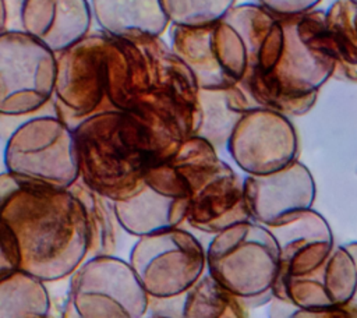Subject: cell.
I'll use <instances>...</instances> for the list:
<instances>
[{
  "label": "cell",
  "mask_w": 357,
  "mask_h": 318,
  "mask_svg": "<svg viewBox=\"0 0 357 318\" xmlns=\"http://www.w3.org/2000/svg\"><path fill=\"white\" fill-rule=\"evenodd\" d=\"M106 96L112 109L160 120L185 138L201 126L199 86L160 36H112L106 43Z\"/></svg>",
  "instance_id": "1"
},
{
  "label": "cell",
  "mask_w": 357,
  "mask_h": 318,
  "mask_svg": "<svg viewBox=\"0 0 357 318\" xmlns=\"http://www.w3.org/2000/svg\"><path fill=\"white\" fill-rule=\"evenodd\" d=\"M71 127L78 180L112 202L135 195L146 172L185 139L167 124L117 109L89 114Z\"/></svg>",
  "instance_id": "2"
},
{
  "label": "cell",
  "mask_w": 357,
  "mask_h": 318,
  "mask_svg": "<svg viewBox=\"0 0 357 318\" xmlns=\"http://www.w3.org/2000/svg\"><path fill=\"white\" fill-rule=\"evenodd\" d=\"M0 219L17 237L20 268L46 283L68 278L88 255L86 215L70 187L24 179L3 201Z\"/></svg>",
  "instance_id": "3"
},
{
  "label": "cell",
  "mask_w": 357,
  "mask_h": 318,
  "mask_svg": "<svg viewBox=\"0 0 357 318\" xmlns=\"http://www.w3.org/2000/svg\"><path fill=\"white\" fill-rule=\"evenodd\" d=\"M324 15L321 8L279 15L283 45L278 61L266 75L240 86L254 106L301 116L315 105L321 86L335 70L325 46Z\"/></svg>",
  "instance_id": "4"
},
{
  "label": "cell",
  "mask_w": 357,
  "mask_h": 318,
  "mask_svg": "<svg viewBox=\"0 0 357 318\" xmlns=\"http://www.w3.org/2000/svg\"><path fill=\"white\" fill-rule=\"evenodd\" d=\"M167 159L188 187L184 222L192 229L216 234L238 222L251 220L244 202L243 180L218 156L208 139L191 135Z\"/></svg>",
  "instance_id": "5"
},
{
  "label": "cell",
  "mask_w": 357,
  "mask_h": 318,
  "mask_svg": "<svg viewBox=\"0 0 357 318\" xmlns=\"http://www.w3.org/2000/svg\"><path fill=\"white\" fill-rule=\"evenodd\" d=\"M206 271L238 296L248 308L269 303L279 269V248L271 230L254 220L238 222L213 234Z\"/></svg>",
  "instance_id": "6"
},
{
  "label": "cell",
  "mask_w": 357,
  "mask_h": 318,
  "mask_svg": "<svg viewBox=\"0 0 357 318\" xmlns=\"http://www.w3.org/2000/svg\"><path fill=\"white\" fill-rule=\"evenodd\" d=\"M4 170L68 188L78 180L73 127L56 110L53 99L21 123L4 142Z\"/></svg>",
  "instance_id": "7"
},
{
  "label": "cell",
  "mask_w": 357,
  "mask_h": 318,
  "mask_svg": "<svg viewBox=\"0 0 357 318\" xmlns=\"http://www.w3.org/2000/svg\"><path fill=\"white\" fill-rule=\"evenodd\" d=\"M68 304L79 318H141L148 294L128 261L89 255L68 276Z\"/></svg>",
  "instance_id": "8"
},
{
  "label": "cell",
  "mask_w": 357,
  "mask_h": 318,
  "mask_svg": "<svg viewBox=\"0 0 357 318\" xmlns=\"http://www.w3.org/2000/svg\"><path fill=\"white\" fill-rule=\"evenodd\" d=\"M137 238L128 262L148 297L181 294L206 268L204 247L194 234L178 226Z\"/></svg>",
  "instance_id": "9"
},
{
  "label": "cell",
  "mask_w": 357,
  "mask_h": 318,
  "mask_svg": "<svg viewBox=\"0 0 357 318\" xmlns=\"http://www.w3.org/2000/svg\"><path fill=\"white\" fill-rule=\"evenodd\" d=\"M56 54L25 32L0 33V114H26L53 98Z\"/></svg>",
  "instance_id": "10"
},
{
  "label": "cell",
  "mask_w": 357,
  "mask_h": 318,
  "mask_svg": "<svg viewBox=\"0 0 357 318\" xmlns=\"http://www.w3.org/2000/svg\"><path fill=\"white\" fill-rule=\"evenodd\" d=\"M169 32L170 47L190 67L199 88L240 84L247 67L245 46L225 18L194 26L170 24Z\"/></svg>",
  "instance_id": "11"
},
{
  "label": "cell",
  "mask_w": 357,
  "mask_h": 318,
  "mask_svg": "<svg viewBox=\"0 0 357 318\" xmlns=\"http://www.w3.org/2000/svg\"><path fill=\"white\" fill-rule=\"evenodd\" d=\"M105 32L88 33L56 53L53 102L57 114L73 126L82 117L112 109L106 96Z\"/></svg>",
  "instance_id": "12"
},
{
  "label": "cell",
  "mask_w": 357,
  "mask_h": 318,
  "mask_svg": "<svg viewBox=\"0 0 357 318\" xmlns=\"http://www.w3.org/2000/svg\"><path fill=\"white\" fill-rule=\"evenodd\" d=\"M226 146L243 172L268 174L297 159L298 142L289 116L254 106L236 121Z\"/></svg>",
  "instance_id": "13"
},
{
  "label": "cell",
  "mask_w": 357,
  "mask_h": 318,
  "mask_svg": "<svg viewBox=\"0 0 357 318\" xmlns=\"http://www.w3.org/2000/svg\"><path fill=\"white\" fill-rule=\"evenodd\" d=\"M188 199L185 181L165 159L146 172L144 187L135 195L112 204L117 225L141 237L180 226L185 220Z\"/></svg>",
  "instance_id": "14"
},
{
  "label": "cell",
  "mask_w": 357,
  "mask_h": 318,
  "mask_svg": "<svg viewBox=\"0 0 357 318\" xmlns=\"http://www.w3.org/2000/svg\"><path fill=\"white\" fill-rule=\"evenodd\" d=\"M279 248V269L272 293L289 283L324 282V271L333 247L325 218L314 209L300 211L268 227Z\"/></svg>",
  "instance_id": "15"
},
{
  "label": "cell",
  "mask_w": 357,
  "mask_h": 318,
  "mask_svg": "<svg viewBox=\"0 0 357 318\" xmlns=\"http://www.w3.org/2000/svg\"><path fill=\"white\" fill-rule=\"evenodd\" d=\"M243 192L250 219L269 227L310 209L317 190L311 172L294 159L276 172L248 174L243 180Z\"/></svg>",
  "instance_id": "16"
},
{
  "label": "cell",
  "mask_w": 357,
  "mask_h": 318,
  "mask_svg": "<svg viewBox=\"0 0 357 318\" xmlns=\"http://www.w3.org/2000/svg\"><path fill=\"white\" fill-rule=\"evenodd\" d=\"M92 22L88 0H24L20 10V32L54 54L86 36Z\"/></svg>",
  "instance_id": "17"
},
{
  "label": "cell",
  "mask_w": 357,
  "mask_h": 318,
  "mask_svg": "<svg viewBox=\"0 0 357 318\" xmlns=\"http://www.w3.org/2000/svg\"><path fill=\"white\" fill-rule=\"evenodd\" d=\"M245 303L213 279L209 273L201 276L184 293L148 298V317L185 318H244L248 315Z\"/></svg>",
  "instance_id": "18"
},
{
  "label": "cell",
  "mask_w": 357,
  "mask_h": 318,
  "mask_svg": "<svg viewBox=\"0 0 357 318\" xmlns=\"http://www.w3.org/2000/svg\"><path fill=\"white\" fill-rule=\"evenodd\" d=\"M93 21L112 36H160L170 25L160 0H88Z\"/></svg>",
  "instance_id": "19"
},
{
  "label": "cell",
  "mask_w": 357,
  "mask_h": 318,
  "mask_svg": "<svg viewBox=\"0 0 357 318\" xmlns=\"http://www.w3.org/2000/svg\"><path fill=\"white\" fill-rule=\"evenodd\" d=\"M357 4L335 0L324 15L325 46L335 63L337 80L357 84Z\"/></svg>",
  "instance_id": "20"
},
{
  "label": "cell",
  "mask_w": 357,
  "mask_h": 318,
  "mask_svg": "<svg viewBox=\"0 0 357 318\" xmlns=\"http://www.w3.org/2000/svg\"><path fill=\"white\" fill-rule=\"evenodd\" d=\"M201 126L195 135L208 139L216 149L226 145L231 128L254 103L238 86L204 89L199 88Z\"/></svg>",
  "instance_id": "21"
},
{
  "label": "cell",
  "mask_w": 357,
  "mask_h": 318,
  "mask_svg": "<svg viewBox=\"0 0 357 318\" xmlns=\"http://www.w3.org/2000/svg\"><path fill=\"white\" fill-rule=\"evenodd\" d=\"M50 311L45 280L21 268L0 280V318H45Z\"/></svg>",
  "instance_id": "22"
},
{
  "label": "cell",
  "mask_w": 357,
  "mask_h": 318,
  "mask_svg": "<svg viewBox=\"0 0 357 318\" xmlns=\"http://www.w3.org/2000/svg\"><path fill=\"white\" fill-rule=\"evenodd\" d=\"M70 188L79 198L86 215L89 232V247L86 257L114 254L117 243V220L113 212L112 201L89 190L79 180L71 184Z\"/></svg>",
  "instance_id": "23"
},
{
  "label": "cell",
  "mask_w": 357,
  "mask_h": 318,
  "mask_svg": "<svg viewBox=\"0 0 357 318\" xmlns=\"http://www.w3.org/2000/svg\"><path fill=\"white\" fill-rule=\"evenodd\" d=\"M357 266L346 245L332 250L324 271V286L331 304L347 305L354 294Z\"/></svg>",
  "instance_id": "24"
},
{
  "label": "cell",
  "mask_w": 357,
  "mask_h": 318,
  "mask_svg": "<svg viewBox=\"0 0 357 318\" xmlns=\"http://www.w3.org/2000/svg\"><path fill=\"white\" fill-rule=\"evenodd\" d=\"M170 24L204 25L218 21L236 4V0H160Z\"/></svg>",
  "instance_id": "25"
},
{
  "label": "cell",
  "mask_w": 357,
  "mask_h": 318,
  "mask_svg": "<svg viewBox=\"0 0 357 318\" xmlns=\"http://www.w3.org/2000/svg\"><path fill=\"white\" fill-rule=\"evenodd\" d=\"M21 266V254L17 237L11 227L0 219V280Z\"/></svg>",
  "instance_id": "26"
},
{
  "label": "cell",
  "mask_w": 357,
  "mask_h": 318,
  "mask_svg": "<svg viewBox=\"0 0 357 318\" xmlns=\"http://www.w3.org/2000/svg\"><path fill=\"white\" fill-rule=\"evenodd\" d=\"M322 0H258V4L276 15H296L317 8Z\"/></svg>",
  "instance_id": "27"
},
{
  "label": "cell",
  "mask_w": 357,
  "mask_h": 318,
  "mask_svg": "<svg viewBox=\"0 0 357 318\" xmlns=\"http://www.w3.org/2000/svg\"><path fill=\"white\" fill-rule=\"evenodd\" d=\"M24 0H3L6 13V31L20 32V10Z\"/></svg>",
  "instance_id": "28"
},
{
  "label": "cell",
  "mask_w": 357,
  "mask_h": 318,
  "mask_svg": "<svg viewBox=\"0 0 357 318\" xmlns=\"http://www.w3.org/2000/svg\"><path fill=\"white\" fill-rule=\"evenodd\" d=\"M25 177L17 176L14 173H10L7 170L0 173V206L3 204V201L8 197V194L15 190L24 180Z\"/></svg>",
  "instance_id": "29"
},
{
  "label": "cell",
  "mask_w": 357,
  "mask_h": 318,
  "mask_svg": "<svg viewBox=\"0 0 357 318\" xmlns=\"http://www.w3.org/2000/svg\"><path fill=\"white\" fill-rule=\"evenodd\" d=\"M344 245H346V248L351 252V255H353V258H354V261H356V266H357V241H354V243H349V244H344ZM347 307H350V308H353V310H356V311H357V283H356L354 294H353V297H351L350 303L347 304Z\"/></svg>",
  "instance_id": "30"
},
{
  "label": "cell",
  "mask_w": 357,
  "mask_h": 318,
  "mask_svg": "<svg viewBox=\"0 0 357 318\" xmlns=\"http://www.w3.org/2000/svg\"><path fill=\"white\" fill-rule=\"evenodd\" d=\"M4 31H6V13H4L3 0H0V33Z\"/></svg>",
  "instance_id": "31"
},
{
  "label": "cell",
  "mask_w": 357,
  "mask_h": 318,
  "mask_svg": "<svg viewBox=\"0 0 357 318\" xmlns=\"http://www.w3.org/2000/svg\"><path fill=\"white\" fill-rule=\"evenodd\" d=\"M350 1H353L354 4H357V0H350Z\"/></svg>",
  "instance_id": "32"
},
{
  "label": "cell",
  "mask_w": 357,
  "mask_h": 318,
  "mask_svg": "<svg viewBox=\"0 0 357 318\" xmlns=\"http://www.w3.org/2000/svg\"><path fill=\"white\" fill-rule=\"evenodd\" d=\"M356 24H357V13H356Z\"/></svg>",
  "instance_id": "33"
}]
</instances>
